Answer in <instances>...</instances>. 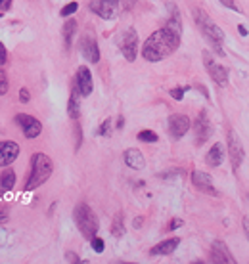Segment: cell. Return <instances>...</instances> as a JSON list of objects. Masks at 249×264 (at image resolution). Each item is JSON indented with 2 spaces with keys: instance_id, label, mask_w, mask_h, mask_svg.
<instances>
[{
  "instance_id": "cell-1",
  "label": "cell",
  "mask_w": 249,
  "mask_h": 264,
  "mask_svg": "<svg viewBox=\"0 0 249 264\" xmlns=\"http://www.w3.org/2000/svg\"><path fill=\"white\" fill-rule=\"evenodd\" d=\"M180 37H182V33H178L176 29L169 25H163L161 29L153 31L144 40V44H142V58L151 63L161 62L165 58H169L180 46Z\"/></svg>"
},
{
  "instance_id": "cell-2",
  "label": "cell",
  "mask_w": 249,
  "mask_h": 264,
  "mask_svg": "<svg viewBox=\"0 0 249 264\" xmlns=\"http://www.w3.org/2000/svg\"><path fill=\"white\" fill-rule=\"evenodd\" d=\"M54 173V163L50 161L48 155L44 153H33L31 157V173H29V178H27V184H25V189L27 191H33L37 189L38 186H42L46 180Z\"/></svg>"
},
{
  "instance_id": "cell-3",
  "label": "cell",
  "mask_w": 249,
  "mask_h": 264,
  "mask_svg": "<svg viewBox=\"0 0 249 264\" xmlns=\"http://www.w3.org/2000/svg\"><path fill=\"white\" fill-rule=\"evenodd\" d=\"M194 19H196V25L199 27L201 35L209 40V44H211L213 48H215V52H217L219 56H223V54H224V52H223V42H224L223 29L217 25L211 17L203 12V10H199V8H196V10H194Z\"/></svg>"
},
{
  "instance_id": "cell-4",
  "label": "cell",
  "mask_w": 249,
  "mask_h": 264,
  "mask_svg": "<svg viewBox=\"0 0 249 264\" xmlns=\"http://www.w3.org/2000/svg\"><path fill=\"white\" fill-rule=\"evenodd\" d=\"M73 220L75 224H77V228H79V232L83 234V238H87L88 241L94 238V236H98V228H100L98 216L92 213V209L88 207L87 203L75 205Z\"/></svg>"
},
{
  "instance_id": "cell-5",
  "label": "cell",
  "mask_w": 249,
  "mask_h": 264,
  "mask_svg": "<svg viewBox=\"0 0 249 264\" xmlns=\"http://www.w3.org/2000/svg\"><path fill=\"white\" fill-rule=\"evenodd\" d=\"M13 121H15V125L21 126V130H23V136L29 140H35L40 136V132H42V123L35 119L33 115H27V113H17L13 117Z\"/></svg>"
},
{
  "instance_id": "cell-6",
  "label": "cell",
  "mask_w": 249,
  "mask_h": 264,
  "mask_svg": "<svg viewBox=\"0 0 249 264\" xmlns=\"http://www.w3.org/2000/svg\"><path fill=\"white\" fill-rule=\"evenodd\" d=\"M119 48H121V54L124 56V60L126 62H134L138 56V35L136 31L130 27V29H126L123 33V37H121V44H119Z\"/></svg>"
},
{
  "instance_id": "cell-7",
  "label": "cell",
  "mask_w": 249,
  "mask_h": 264,
  "mask_svg": "<svg viewBox=\"0 0 249 264\" xmlns=\"http://www.w3.org/2000/svg\"><path fill=\"white\" fill-rule=\"evenodd\" d=\"M167 128H169V136L173 140H180L188 130L192 128V123L186 115L180 113H173L167 119Z\"/></svg>"
},
{
  "instance_id": "cell-8",
  "label": "cell",
  "mask_w": 249,
  "mask_h": 264,
  "mask_svg": "<svg viewBox=\"0 0 249 264\" xmlns=\"http://www.w3.org/2000/svg\"><path fill=\"white\" fill-rule=\"evenodd\" d=\"M201 58H203V63H205V69H207L209 77H211L219 87H226V83H228V71L224 69L223 65H219V63L213 60V56L209 52H203Z\"/></svg>"
},
{
  "instance_id": "cell-9",
  "label": "cell",
  "mask_w": 249,
  "mask_h": 264,
  "mask_svg": "<svg viewBox=\"0 0 249 264\" xmlns=\"http://www.w3.org/2000/svg\"><path fill=\"white\" fill-rule=\"evenodd\" d=\"M75 87L79 88L81 96L83 98H88L92 94V88H94V83H92V73L87 65H81L77 69V77H75Z\"/></svg>"
},
{
  "instance_id": "cell-10",
  "label": "cell",
  "mask_w": 249,
  "mask_h": 264,
  "mask_svg": "<svg viewBox=\"0 0 249 264\" xmlns=\"http://www.w3.org/2000/svg\"><path fill=\"white\" fill-rule=\"evenodd\" d=\"M121 0H90V10L94 13H98L102 19H112L115 12H117V6H119Z\"/></svg>"
},
{
  "instance_id": "cell-11",
  "label": "cell",
  "mask_w": 249,
  "mask_h": 264,
  "mask_svg": "<svg viewBox=\"0 0 249 264\" xmlns=\"http://www.w3.org/2000/svg\"><path fill=\"white\" fill-rule=\"evenodd\" d=\"M228 155H230V161H232V169L238 171L242 161H244V148H242V142H240L234 130L228 132Z\"/></svg>"
},
{
  "instance_id": "cell-12",
  "label": "cell",
  "mask_w": 249,
  "mask_h": 264,
  "mask_svg": "<svg viewBox=\"0 0 249 264\" xmlns=\"http://www.w3.org/2000/svg\"><path fill=\"white\" fill-rule=\"evenodd\" d=\"M19 157V144L15 142H0V167H10V165Z\"/></svg>"
},
{
  "instance_id": "cell-13",
  "label": "cell",
  "mask_w": 249,
  "mask_h": 264,
  "mask_svg": "<svg viewBox=\"0 0 249 264\" xmlns=\"http://www.w3.org/2000/svg\"><path fill=\"white\" fill-rule=\"evenodd\" d=\"M81 54L85 56V60H88L90 63H98L100 62V48L96 38L85 35L81 38Z\"/></svg>"
},
{
  "instance_id": "cell-14",
  "label": "cell",
  "mask_w": 249,
  "mask_h": 264,
  "mask_svg": "<svg viewBox=\"0 0 249 264\" xmlns=\"http://www.w3.org/2000/svg\"><path fill=\"white\" fill-rule=\"evenodd\" d=\"M194 130H196V140H198V144H203V142H207L209 136H211V125H209V117L205 111H201L198 115V121H196V125H194Z\"/></svg>"
},
{
  "instance_id": "cell-15",
  "label": "cell",
  "mask_w": 249,
  "mask_h": 264,
  "mask_svg": "<svg viewBox=\"0 0 249 264\" xmlns=\"http://www.w3.org/2000/svg\"><path fill=\"white\" fill-rule=\"evenodd\" d=\"M192 184L199 189V191H205V193H211V195H217V191L213 188V180L211 176L203 171H194L192 173Z\"/></svg>"
},
{
  "instance_id": "cell-16",
  "label": "cell",
  "mask_w": 249,
  "mask_h": 264,
  "mask_svg": "<svg viewBox=\"0 0 249 264\" xmlns=\"http://www.w3.org/2000/svg\"><path fill=\"white\" fill-rule=\"evenodd\" d=\"M211 261L213 263H234V257L230 255L228 247L224 245V241H215L211 247Z\"/></svg>"
},
{
  "instance_id": "cell-17",
  "label": "cell",
  "mask_w": 249,
  "mask_h": 264,
  "mask_svg": "<svg viewBox=\"0 0 249 264\" xmlns=\"http://www.w3.org/2000/svg\"><path fill=\"white\" fill-rule=\"evenodd\" d=\"M123 159H124V163H126V167H130V169H134V171H142V169L146 167V159H144L142 151L136 150V148H130V150L124 151Z\"/></svg>"
},
{
  "instance_id": "cell-18",
  "label": "cell",
  "mask_w": 249,
  "mask_h": 264,
  "mask_svg": "<svg viewBox=\"0 0 249 264\" xmlns=\"http://www.w3.org/2000/svg\"><path fill=\"white\" fill-rule=\"evenodd\" d=\"M180 245V238H171V239H165V241H161V243H157L151 251H149V255L151 257H161V255H171V253L176 249Z\"/></svg>"
},
{
  "instance_id": "cell-19",
  "label": "cell",
  "mask_w": 249,
  "mask_h": 264,
  "mask_svg": "<svg viewBox=\"0 0 249 264\" xmlns=\"http://www.w3.org/2000/svg\"><path fill=\"white\" fill-rule=\"evenodd\" d=\"M13 186H15V173H13L12 169L4 167V171L0 173V195L12 191Z\"/></svg>"
},
{
  "instance_id": "cell-20",
  "label": "cell",
  "mask_w": 249,
  "mask_h": 264,
  "mask_svg": "<svg viewBox=\"0 0 249 264\" xmlns=\"http://www.w3.org/2000/svg\"><path fill=\"white\" fill-rule=\"evenodd\" d=\"M79 96H81L79 88L73 87V90H71V96H69V101H67V115H69L73 121H79V117H81V103H79Z\"/></svg>"
},
{
  "instance_id": "cell-21",
  "label": "cell",
  "mask_w": 249,
  "mask_h": 264,
  "mask_svg": "<svg viewBox=\"0 0 249 264\" xmlns=\"http://www.w3.org/2000/svg\"><path fill=\"white\" fill-rule=\"evenodd\" d=\"M205 161L209 167H219V165H223L224 161V150L221 144H213V148L207 151V157H205Z\"/></svg>"
},
{
  "instance_id": "cell-22",
  "label": "cell",
  "mask_w": 249,
  "mask_h": 264,
  "mask_svg": "<svg viewBox=\"0 0 249 264\" xmlns=\"http://www.w3.org/2000/svg\"><path fill=\"white\" fill-rule=\"evenodd\" d=\"M62 33H63V44H65V50H67L73 44L75 33H77V21L75 19H67L62 29Z\"/></svg>"
},
{
  "instance_id": "cell-23",
  "label": "cell",
  "mask_w": 249,
  "mask_h": 264,
  "mask_svg": "<svg viewBox=\"0 0 249 264\" xmlns=\"http://www.w3.org/2000/svg\"><path fill=\"white\" fill-rule=\"evenodd\" d=\"M124 232L126 230H124V224H123V214L117 213L112 224V236L113 238H121V236H124Z\"/></svg>"
},
{
  "instance_id": "cell-24",
  "label": "cell",
  "mask_w": 249,
  "mask_h": 264,
  "mask_svg": "<svg viewBox=\"0 0 249 264\" xmlns=\"http://www.w3.org/2000/svg\"><path fill=\"white\" fill-rule=\"evenodd\" d=\"M138 140L140 142H146V144H155L159 138H157V134L153 130H140L138 132Z\"/></svg>"
},
{
  "instance_id": "cell-25",
  "label": "cell",
  "mask_w": 249,
  "mask_h": 264,
  "mask_svg": "<svg viewBox=\"0 0 249 264\" xmlns=\"http://www.w3.org/2000/svg\"><path fill=\"white\" fill-rule=\"evenodd\" d=\"M8 88H10V81H8V75H6V71L0 67V96H4V94H8Z\"/></svg>"
},
{
  "instance_id": "cell-26",
  "label": "cell",
  "mask_w": 249,
  "mask_h": 264,
  "mask_svg": "<svg viewBox=\"0 0 249 264\" xmlns=\"http://www.w3.org/2000/svg\"><path fill=\"white\" fill-rule=\"evenodd\" d=\"M77 10H79V2H69V4H65L62 8L60 15H62V17H69V15H73Z\"/></svg>"
},
{
  "instance_id": "cell-27",
  "label": "cell",
  "mask_w": 249,
  "mask_h": 264,
  "mask_svg": "<svg viewBox=\"0 0 249 264\" xmlns=\"http://www.w3.org/2000/svg\"><path fill=\"white\" fill-rule=\"evenodd\" d=\"M98 136H112V119H106L96 132Z\"/></svg>"
},
{
  "instance_id": "cell-28",
  "label": "cell",
  "mask_w": 249,
  "mask_h": 264,
  "mask_svg": "<svg viewBox=\"0 0 249 264\" xmlns=\"http://www.w3.org/2000/svg\"><path fill=\"white\" fill-rule=\"evenodd\" d=\"M90 245H92V249L96 253H104V247H106L104 245V239L98 238V236H94V238L90 239Z\"/></svg>"
},
{
  "instance_id": "cell-29",
  "label": "cell",
  "mask_w": 249,
  "mask_h": 264,
  "mask_svg": "<svg viewBox=\"0 0 249 264\" xmlns=\"http://www.w3.org/2000/svg\"><path fill=\"white\" fill-rule=\"evenodd\" d=\"M75 136H77V150H79L81 144H83V130H81V126H79L77 121H75Z\"/></svg>"
},
{
  "instance_id": "cell-30",
  "label": "cell",
  "mask_w": 249,
  "mask_h": 264,
  "mask_svg": "<svg viewBox=\"0 0 249 264\" xmlns=\"http://www.w3.org/2000/svg\"><path fill=\"white\" fill-rule=\"evenodd\" d=\"M184 92H186V88H173V90H171V96H173L174 100H182V98H184Z\"/></svg>"
},
{
  "instance_id": "cell-31",
  "label": "cell",
  "mask_w": 249,
  "mask_h": 264,
  "mask_svg": "<svg viewBox=\"0 0 249 264\" xmlns=\"http://www.w3.org/2000/svg\"><path fill=\"white\" fill-rule=\"evenodd\" d=\"M6 62H8V50H6L4 42H0V67H2Z\"/></svg>"
},
{
  "instance_id": "cell-32",
  "label": "cell",
  "mask_w": 249,
  "mask_h": 264,
  "mask_svg": "<svg viewBox=\"0 0 249 264\" xmlns=\"http://www.w3.org/2000/svg\"><path fill=\"white\" fill-rule=\"evenodd\" d=\"M8 214H10V209H8V205H0V224L8 220Z\"/></svg>"
},
{
  "instance_id": "cell-33",
  "label": "cell",
  "mask_w": 249,
  "mask_h": 264,
  "mask_svg": "<svg viewBox=\"0 0 249 264\" xmlns=\"http://www.w3.org/2000/svg\"><path fill=\"white\" fill-rule=\"evenodd\" d=\"M223 6H226V8H230V10H234V12H240V8H238V4L234 2V0H219Z\"/></svg>"
},
{
  "instance_id": "cell-34",
  "label": "cell",
  "mask_w": 249,
  "mask_h": 264,
  "mask_svg": "<svg viewBox=\"0 0 249 264\" xmlns=\"http://www.w3.org/2000/svg\"><path fill=\"white\" fill-rule=\"evenodd\" d=\"M29 100H31L29 90H27V88H21V90H19V101H21V103H27Z\"/></svg>"
},
{
  "instance_id": "cell-35",
  "label": "cell",
  "mask_w": 249,
  "mask_h": 264,
  "mask_svg": "<svg viewBox=\"0 0 249 264\" xmlns=\"http://www.w3.org/2000/svg\"><path fill=\"white\" fill-rule=\"evenodd\" d=\"M12 2L13 0H0V12H8L10 8H12Z\"/></svg>"
},
{
  "instance_id": "cell-36",
  "label": "cell",
  "mask_w": 249,
  "mask_h": 264,
  "mask_svg": "<svg viewBox=\"0 0 249 264\" xmlns=\"http://www.w3.org/2000/svg\"><path fill=\"white\" fill-rule=\"evenodd\" d=\"M65 261H71V263H81V259H79L75 253H65Z\"/></svg>"
},
{
  "instance_id": "cell-37",
  "label": "cell",
  "mask_w": 249,
  "mask_h": 264,
  "mask_svg": "<svg viewBox=\"0 0 249 264\" xmlns=\"http://www.w3.org/2000/svg\"><path fill=\"white\" fill-rule=\"evenodd\" d=\"M138 0H123V8L124 10H130V8H134V4H136Z\"/></svg>"
},
{
  "instance_id": "cell-38",
  "label": "cell",
  "mask_w": 249,
  "mask_h": 264,
  "mask_svg": "<svg viewBox=\"0 0 249 264\" xmlns=\"http://www.w3.org/2000/svg\"><path fill=\"white\" fill-rule=\"evenodd\" d=\"M182 226V220H178V218H174V220H171V224H169V228L171 230H176V228Z\"/></svg>"
},
{
  "instance_id": "cell-39",
  "label": "cell",
  "mask_w": 249,
  "mask_h": 264,
  "mask_svg": "<svg viewBox=\"0 0 249 264\" xmlns=\"http://www.w3.org/2000/svg\"><path fill=\"white\" fill-rule=\"evenodd\" d=\"M238 31H240V35H242V37H248V35H249L248 29H246L244 25H238Z\"/></svg>"
},
{
  "instance_id": "cell-40",
  "label": "cell",
  "mask_w": 249,
  "mask_h": 264,
  "mask_svg": "<svg viewBox=\"0 0 249 264\" xmlns=\"http://www.w3.org/2000/svg\"><path fill=\"white\" fill-rule=\"evenodd\" d=\"M142 224H144V218H142V216H136V218H134V228H140Z\"/></svg>"
},
{
  "instance_id": "cell-41",
  "label": "cell",
  "mask_w": 249,
  "mask_h": 264,
  "mask_svg": "<svg viewBox=\"0 0 249 264\" xmlns=\"http://www.w3.org/2000/svg\"><path fill=\"white\" fill-rule=\"evenodd\" d=\"M123 125H124V119L123 117H119V119H117V128H123Z\"/></svg>"
},
{
  "instance_id": "cell-42",
  "label": "cell",
  "mask_w": 249,
  "mask_h": 264,
  "mask_svg": "<svg viewBox=\"0 0 249 264\" xmlns=\"http://www.w3.org/2000/svg\"><path fill=\"white\" fill-rule=\"evenodd\" d=\"M244 228H246V234L249 236V220L248 218H244Z\"/></svg>"
},
{
  "instance_id": "cell-43",
  "label": "cell",
  "mask_w": 249,
  "mask_h": 264,
  "mask_svg": "<svg viewBox=\"0 0 249 264\" xmlns=\"http://www.w3.org/2000/svg\"><path fill=\"white\" fill-rule=\"evenodd\" d=\"M0 17H2V12H0Z\"/></svg>"
}]
</instances>
